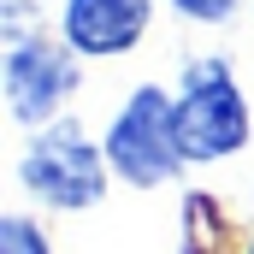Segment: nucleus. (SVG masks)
I'll use <instances>...</instances> for the list:
<instances>
[{
  "mask_svg": "<svg viewBox=\"0 0 254 254\" xmlns=\"http://www.w3.org/2000/svg\"><path fill=\"white\" fill-rule=\"evenodd\" d=\"M0 254H54V249H48V237L24 213H6L0 219Z\"/></svg>",
  "mask_w": 254,
  "mask_h": 254,
  "instance_id": "obj_6",
  "label": "nucleus"
},
{
  "mask_svg": "<svg viewBox=\"0 0 254 254\" xmlns=\"http://www.w3.org/2000/svg\"><path fill=\"white\" fill-rule=\"evenodd\" d=\"M107 172H113V166H107V148H95L71 119L36 130V142H30L24 160H18L24 190L36 195V201H48V207H60V213L95 207V201L107 195Z\"/></svg>",
  "mask_w": 254,
  "mask_h": 254,
  "instance_id": "obj_2",
  "label": "nucleus"
},
{
  "mask_svg": "<svg viewBox=\"0 0 254 254\" xmlns=\"http://www.w3.org/2000/svg\"><path fill=\"white\" fill-rule=\"evenodd\" d=\"M249 101L231 77L225 60H195L184 65V89H178V148L195 166H213L237 148H249Z\"/></svg>",
  "mask_w": 254,
  "mask_h": 254,
  "instance_id": "obj_1",
  "label": "nucleus"
},
{
  "mask_svg": "<svg viewBox=\"0 0 254 254\" xmlns=\"http://www.w3.org/2000/svg\"><path fill=\"white\" fill-rule=\"evenodd\" d=\"M184 18H195V24H225L231 12H237V0H172Z\"/></svg>",
  "mask_w": 254,
  "mask_h": 254,
  "instance_id": "obj_7",
  "label": "nucleus"
},
{
  "mask_svg": "<svg viewBox=\"0 0 254 254\" xmlns=\"http://www.w3.org/2000/svg\"><path fill=\"white\" fill-rule=\"evenodd\" d=\"M107 166L136 184V190H154L166 184L178 166H184V148H178V101L154 83H142L119 107V119L107 125Z\"/></svg>",
  "mask_w": 254,
  "mask_h": 254,
  "instance_id": "obj_3",
  "label": "nucleus"
},
{
  "mask_svg": "<svg viewBox=\"0 0 254 254\" xmlns=\"http://www.w3.org/2000/svg\"><path fill=\"white\" fill-rule=\"evenodd\" d=\"M0 77H6L12 119L48 130V125H60L54 113L71 101V89H77V54L65 42H48V36H24V42L6 48V71Z\"/></svg>",
  "mask_w": 254,
  "mask_h": 254,
  "instance_id": "obj_4",
  "label": "nucleus"
},
{
  "mask_svg": "<svg viewBox=\"0 0 254 254\" xmlns=\"http://www.w3.org/2000/svg\"><path fill=\"white\" fill-rule=\"evenodd\" d=\"M148 18H154V0H65L60 30H65L71 54L113 60V54H130L148 36Z\"/></svg>",
  "mask_w": 254,
  "mask_h": 254,
  "instance_id": "obj_5",
  "label": "nucleus"
}]
</instances>
